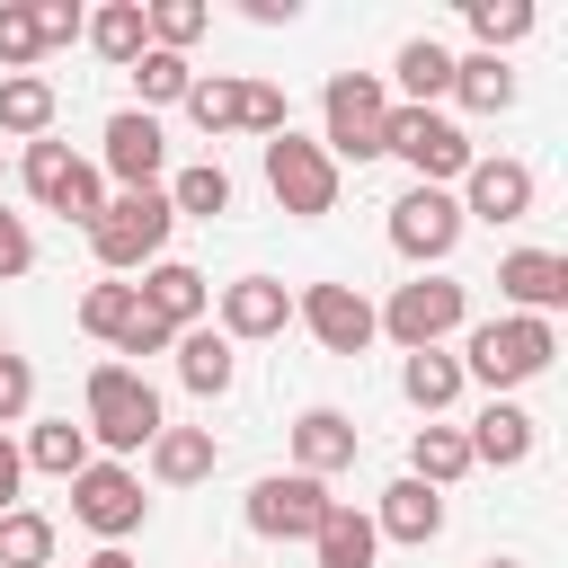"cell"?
<instances>
[{
  "label": "cell",
  "mask_w": 568,
  "mask_h": 568,
  "mask_svg": "<svg viewBox=\"0 0 568 568\" xmlns=\"http://www.w3.org/2000/svg\"><path fill=\"white\" fill-rule=\"evenodd\" d=\"M550 355H559V328H550V320H524V311L462 328V382H479L488 399H506V390H524L532 373H550Z\"/></svg>",
  "instance_id": "cell-1"
},
{
  "label": "cell",
  "mask_w": 568,
  "mask_h": 568,
  "mask_svg": "<svg viewBox=\"0 0 568 568\" xmlns=\"http://www.w3.org/2000/svg\"><path fill=\"white\" fill-rule=\"evenodd\" d=\"M80 426H89V444H106V462H124V453H151V435L169 426V408H160V390L142 382V364H89V408H80Z\"/></svg>",
  "instance_id": "cell-2"
},
{
  "label": "cell",
  "mask_w": 568,
  "mask_h": 568,
  "mask_svg": "<svg viewBox=\"0 0 568 568\" xmlns=\"http://www.w3.org/2000/svg\"><path fill=\"white\" fill-rule=\"evenodd\" d=\"M382 124H390V89L373 80V71H328V89H320V151L346 169H364V160H382Z\"/></svg>",
  "instance_id": "cell-3"
},
{
  "label": "cell",
  "mask_w": 568,
  "mask_h": 568,
  "mask_svg": "<svg viewBox=\"0 0 568 568\" xmlns=\"http://www.w3.org/2000/svg\"><path fill=\"white\" fill-rule=\"evenodd\" d=\"M169 231H178L169 195H160V186H142V195H106V213L89 222V248H98V266H106V275H142V266H160V257H169Z\"/></svg>",
  "instance_id": "cell-4"
},
{
  "label": "cell",
  "mask_w": 568,
  "mask_h": 568,
  "mask_svg": "<svg viewBox=\"0 0 568 568\" xmlns=\"http://www.w3.org/2000/svg\"><path fill=\"white\" fill-rule=\"evenodd\" d=\"M382 151H390V160H408V186H462V169L479 160V151H470V133H462L444 106H390Z\"/></svg>",
  "instance_id": "cell-5"
},
{
  "label": "cell",
  "mask_w": 568,
  "mask_h": 568,
  "mask_svg": "<svg viewBox=\"0 0 568 568\" xmlns=\"http://www.w3.org/2000/svg\"><path fill=\"white\" fill-rule=\"evenodd\" d=\"M18 178H27V195H36L44 213H62V222H80V231L106 213V178H98V169H89L71 142H53V133H44V142H27Z\"/></svg>",
  "instance_id": "cell-6"
},
{
  "label": "cell",
  "mask_w": 568,
  "mask_h": 568,
  "mask_svg": "<svg viewBox=\"0 0 568 568\" xmlns=\"http://www.w3.org/2000/svg\"><path fill=\"white\" fill-rule=\"evenodd\" d=\"M373 328L390 337V346H444L453 328H470V293L453 284V275H417V284H399L382 311H373Z\"/></svg>",
  "instance_id": "cell-7"
},
{
  "label": "cell",
  "mask_w": 568,
  "mask_h": 568,
  "mask_svg": "<svg viewBox=\"0 0 568 568\" xmlns=\"http://www.w3.org/2000/svg\"><path fill=\"white\" fill-rule=\"evenodd\" d=\"M186 124H195V133H266V142H275L293 115H284V89H275V80H222V71H213V80L186 89Z\"/></svg>",
  "instance_id": "cell-8"
},
{
  "label": "cell",
  "mask_w": 568,
  "mask_h": 568,
  "mask_svg": "<svg viewBox=\"0 0 568 568\" xmlns=\"http://www.w3.org/2000/svg\"><path fill=\"white\" fill-rule=\"evenodd\" d=\"M266 186H275V204L293 213V222H320V213H337V160L311 142V133H275L266 142Z\"/></svg>",
  "instance_id": "cell-9"
},
{
  "label": "cell",
  "mask_w": 568,
  "mask_h": 568,
  "mask_svg": "<svg viewBox=\"0 0 568 568\" xmlns=\"http://www.w3.org/2000/svg\"><path fill=\"white\" fill-rule=\"evenodd\" d=\"M71 515L106 541V550H124L133 532H142V515H151V497H142V470L133 462H89L80 479H71Z\"/></svg>",
  "instance_id": "cell-10"
},
{
  "label": "cell",
  "mask_w": 568,
  "mask_h": 568,
  "mask_svg": "<svg viewBox=\"0 0 568 568\" xmlns=\"http://www.w3.org/2000/svg\"><path fill=\"white\" fill-rule=\"evenodd\" d=\"M453 240H462V204H453V186H408L399 204H390V248L408 257V266H444L453 257Z\"/></svg>",
  "instance_id": "cell-11"
},
{
  "label": "cell",
  "mask_w": 568,
  "mask_h": 568,
  "mask_svg": "<svg viewBox=\"0 0 568 568\" xmlns=\"http://www.w3.org/2000/svg\"><path fill=\"white\" fill-rule=\"evenodd\" d=\"M328 506H337V497H328V479H302V470H266V479L248 488V532H266V541H311Z\"/></svg>",
  "instance_id": "cell-12"
},
{
  "label": "cell",
  "mask_w": 568,
  "mask_h": 568,
  "mask_svg": "<svg viewBox=\"0 0 568 568\" xmlns=\"http://www.w3.org/2000/svg\"><path fill=\"white\" fill-rule=\"evenodd\" d=\"M213 328H222L231 346H257V337H284V328H293V293H284L275 275H231V284L213 293Z\"/></svg>",
  "instance_id": "cell-13"
},
{
  "label": "cell",
  "mask_w": 568,
  "mask_h": 568,
  "mask_svg": "<svg viewBox=\"0 0 568 568\" xmlns=\"http://www.w3.org/2000/svg\"><path fill=\"white\" fill-rule=\"evenodd\" d=\"M293 320H302L328 355H364V346L382 337V328H373V302H364L355 284H302V293H293Z\"/></svg>",
  "instance_id": "cell-14"
},
{
  "label": "cell",
  "mask_w": 568,
  "mask_h": 568,
  "mask_svg": "<svg viewBox=\"0 0 568 568\" xmlns=\"http://www.w3.org/2000/svg\"><path fill=\"white\" fill-rule=\"evenodd\" d=\"M98 178H115L124 195L160 186V178H169V133H160V115H142V106L106 115V169H98Z\"/></svg>",
  "instance_id": "cell-15"
},
{
  "label": "cell",
  "mask_w": 568,
  "mask_h": 568,
  "mask_svg": "<svg viewBox=\"0 0 568 568\" xmlns=\"http://www.w3.org/2000/svg\"><path fill=\"white\" fill-rule=\"evenodd\" d=\"M497 293H506L524 320H559V311H568V257H559V248H506V257H497Z\"/></svg>",
  "instance_id": "cell-16"
},
{
  "label": "cell",
  "mask_w": 568,
  "mask_h": 568,
  "mask_svg": "<svg viewBox=\"0 0 568 568\" xmlns=\"http://www.w3.org/2000/svg\"><path fill=\"white\" fill-rule=\"evenodd\" d=\"M453 204H462V222H524L532 213V169L524 160H470Z\"/></svg>",
  "instance_id": "cell-17"
},
{
  "label": "cell",
  "mask_w": 568,
  "mask_h": 568,
  "mask_svg": "<svg viewBox=\"0 0 568 568\" xmlns=\"http://www.w3.org/2000/svg\"><path fill=\"white\" fill-rule=\"evenodd\" d=\"M133 302H142L160 328H204V311H213V284H204L186 257H160V266H142Z\"/></svg>",
  "instance_id": "cell-18"
},
{
  "label": "cell",
  "mask_w": 568,
  "mask_h": 568,
  "mask_svg": "<svg viewBox=\"0 0 568 568\" xmlns=\"http://www.w3.org/2000/svg\"><path fill=\"white\" fill-rule=\"evenodd\" d=\"M462 444H470V470H479V462H488V470H515V462H532L541 417H532V408H515V399H488V408L462 426Z\"/></svg>",
  "instance_id": "cell-19"
},
{
  "label": "cell",
  "mask_w": 568,
  "mask_h": 568,
  "mask_svg": "<svg viewBox=\"0 0 568 568\" xmlns=\"http://www.w3.org/2000/svg\"><path fill=\"white\" fill-rule=\"evenodd\" d=\"M355 453H364V435H355L346 408H302V417H293V470H302V479L355 470Z\"/></svg>",
  "instance_id": "cell-20"
},
{
  "label": "cell",
  "mask_w": 568,
  "mask_h": 568,
  "mask_svg": "<svg viewBox=\"0 0 568 568\" xmlns=\"http://www.w3.org/2000/svg\"><path fill=\"white\" fill-rule=\"evenodd\" d=\"M373 532H382V541L426 550V541L444 532V497H435L426 479H390V488H382V506H373Z\"/></svg>",
  "instance_id": "cell-21"
},
{
  "label": "cell",
  "mask_w": 568,
  "mask_h": 568,
  "mask_svg": "<svg viewBox=\"0 0 568 568\" xmlns=\"http://www.w3.org/2000/svg\"><path fill=\"white\" fill-rule=\"evenodd\" d=\"M169 355H178V382H186L195 399H222V390L240 382V346H231L222 328H178Z\"/></svg>",
  "instance_id": "cell-22"
},
{
  "label": "cell",
  "mask_w": 568,
  "mask_h": 568,
  "mask_svg": "<svg viewBox=\"0 0 568 568\" xmlns=\"http://www.w3.org/2000/svg\"><path fill=\"white\" fill-rule=\"evenodd\" d=\"M213 462H222L213 426H160L151 435V479L160 488H195V479H213Z\"/></svg>",
  "instance_id": "cell-23"
},
{
  "label": "cell",
  "mask_w": 568,
  "mask_h": 568,
  "mask_svg": "<svg viewBox=\"0 0 568 568\" xmlns=\"http://www.w3.org/2000/svg\"><path fill=\"white\" fill-rule=\"evenodd\" d=\"M18 453H27V470H44V479H80V470L98 462V444H89V426H71V417H36Z\"/></svg>",
  "instance_id": "cell-24"
},
{
  "label": "cell",
  "mask_w": 568,
  "mask_h": 568,
  "mask_svg": "<svg viewBox=\"0 0 568 568\" xmlns=\"http://www.w3.org/2000/svg\"><path fill=\"white\" fill-rule=\"evenodd\" d=\"M311 559H320V568H373V559H382V532H373V515H355V506H328V515H320V532H311Z\"/></svg>",
  "instance_id": "cell-25"
},
{
  "label": "cell",
  "mask_w": 568,
  "mask_h": 568,
  "mask_svg": "<svg viewBox=\"0 0 568 568\" xmlns=\"http://www.w3.org/2000/svg\"><path fill=\"white\" fill-rule=\"evenodd\" d=\"M390 80H399V106H435V98H453V53L435 36H408L399 62H390Z\"/></svg>",
  "instance_id": "cell-26"
},
{
  "label": "cell",
  "mask_w": 568,
  "mask_h": 568,
  "mask_svg": "<svg viewBox=\"0 0 568 568\" xmlns=\"http://www.w3.org/2000/svg\"><path fill=\"white\" fill-rule=\"evenodd\" d=\"M399 390H408V408H417V417H444V408L462 399V355H444V346H417V355L399 364Z\"/></svg>",
  "instance_id": "cell-27"
},
{
  "label": "cell",
  "mask_w": 568,
  "mask_h": 568,
  "mask_svg": "<svg viewBox=\"0 0 568 568\" xmlns=\"http://www.w3.org/2000/svg\"><path fill=\"white\" fill-rule=\"evenodd\" d=\"M453 98H462L470 115H506V106H515L506 53H453Z\"/></svg>",
  "instance_id": "cell-28"
},
{
  "label": "cell",
  "mask_w": 568,
  "mask_h": 568,
  "mask_svg": "<svg viewBox=\"0 0 568 568\" xmlns=\"http://www.w3.org/2000/svg\"><path fill=\"white\" fill-rule=\"evenodd\" d=\"M408 479H426L435 497H444L453 479H470V444H462V426H417V435H408Z\"/></svg>",
  "instance_id": "cell-29"
},
{
  "label": "cell",
  "mask_w": 568,
  "mask_h": 568,
  "mask_svg": "<svg viewBox=\"0 0 568 568\" xmlns=\"http://www.w3.org/2000/svg\"><path fill=\"white\" fill-rule=\"evenodd\" d=\"M160 195H169L178 222H213V213H231V169H222V160H195V169H178Z\"/></svg>",
  "instance_id": "cell-30"
},
{
  "label": "cell",
  "mask_w": 568,
  "mask_h": 568,
  "mask_svg": "<svg viewBox=\"0 0 568 568\" xmlns=\"http://www.w3.org/2000/svg\"><path fill=\"white\" fill-rule=\"evenodd\" d=\"M0 133H18V142H44L53 133V80L44 71L0 80Z\"/></svg>",
  "instance_id": "cell-31"
},
{
  "label": "cell",
  "mask_w": 568,
  "mask_h": 568,
  "mask_svg": "<svg viewBox=\"0 0 568 568\" xmlns=\"http://www.w3.org/2000/svg\"><path fill=\"white\" fill-rule=\"evenodd\" d=\"M89 44H98L115 71H133V62H142V44H151L142 0H106V9H89Z\"/></svg>",
  "instance_id": "cell-32"
},
{
  "label": "cell",
  "mask_w": 568,
  "mask_h": 568,
  "mask_svg": "<svg viewBox=\"0 0 568 568\" xmlns=\"http://www.w3.org/2000/svg\"><path fill=\"white\" fill-rule=\"evenodd\" d=\"M133 89H142V115H151V106H186V89H195V62H186V53H160V44H142V62H133Z\"/></svg>",
  "instance_id": "cell-33"
},
{
  "label": "cell",
  "mask_w": 568,
  "mask_h": 568,
  "mask_svg": "<svg viewBox=\"0 0 568 568\" xmlns=\"http://www.w3.org/2000/svg\"><path fill=\"white\" fill-rule=\"evenodd\" d=\"M0 568H53V524L36 506H9L0 515Z\"/></svg>",
  "instance_id": "cell-34"
},
{
  "label": "cell",
  "mask_w": 568,
  "mask_h": 568,
  "mask_svg": "<svg viewBox=\"0 0 568 568\" xmlns=\"http://www.w3.org/2000/svg\"><path fill=\"white\" fill-rule=\"evenodd\" d=\"M142 27H151L160 53H186V44L213 27V9H204V0H142Z\"/></svg>",
  "instance_id": "cell-35"
},
{
  "label": "cell",
  "mask_w": 568,
  "mask_h": 568,
  "mask_svg": "<svg viewBox=\"0 0 568 568\" xmlns=\"http://www.w3.org/2000/svg\"><path fill=\"white\" fill-rule=\"evenodd\" d=\"M462 18H470V36H479V53H506V44L532 36V0H470Z\"/></svg>",
  "instance_id": "cell-36"
},
{
  "label": "cell",
  "mask_w": 568,
  "mask_h": 568,
  "mask_svg": "<svg viewBox=\"0 0 568 568\" xmlns=\"http://www.w3.org/2000/svg\"><path fill=\"white\" fill-rule=\"evenodd\" d=\"M44 62V36H36V0H0V80L36 71Z\"/></svg>",
  "instance_id": "cell-37"
},
{
  "label": "cell",
  "mask_w": 568,
  "mask_h": 568,
  "mask_svg": "<svg viewBox=\"0 0 568 568\" xmlns=\"http://www.w3.org/2000/svg\"><path fill=\"white\" fill-rule=\"evenodd\" d=\"M124 320H133V284H89V293H80V328H89V337L115 346Z\"/></svg>",
  "instance_id": "cell-38"
},
{
  "label": "cell",
  "mask_w": 568,
  "mask_h": 568,
  "mask_svg": "<svg viewBox=\"0 0 568 568\" xmlns=\"http://www.w3.org/2000/svg\"><path fill=\"white\" fill-rule=\"evenodd\" d=\"M27 408H36V364L0 346V435H9V426H18Z\"/></svg>",
  "instance_id": "cell-39"
},
{
  "label": "cell",
  "mask_w": 568,
  "mask_h": 568,
  "mask_svg": "<svg viewBox=\"0 0 568 568\" xmlns=\"http://www.w3.org/2000/svg\"><path fill=\"white\" fill-rule=\"evenodd\" d=\"M36 36H44V53L53 44H80L89 36V9L80 0H36Z\"/></svg>",
  "instance_id": "cell-40"
},
{
  "label": "cell",
  "mask_w": 568,
  "mask_h": 568,
  "mask_svg": "<svg viewBox=\"0 0 568 568\" xmlns=\"http://www.w3.org/2000/svg\"><path fill=\"white\" fill-rule=\"evenodd\" d=\"M169 346H178V328H160V320L133 302V320L115 328V355H169Z\"/></svg>",
  "instance_id": "cell-41"
},
{
  "label": "cell",
  "mask_w": 568,
  "mask_h": 568,
  "mask_svg": "<svg viewBox=\"0 0 568 568\" xmlns=\"http://www.w3.org/2000/svg\"><path fill=\"white\" fill-rule=\"evenodd\" d=\"M36 266V231H27V213H0V284H18Z\"/></svg>",
  "instance_id": "cell-42"
},
{
  "label": "cell",
  "mask_w": 568,
  "mask_h": 568,
  "mask_svg": "<svg viewBox=\"0 0 568 568\" xmlns=\"http://www.w3.org/2000/svg\"><path fill=\"white\" fill-rule=\"evenodd\" d=\"M18 488H27V453H18L9 435H0V515L18 506Z\"/></svg>",
  "instance_id": "cell-43"
},
{
  "label": "cell",
  "mask_w": 568,
  "mask_h": 568,
  "mask_svg": "<svg viewBox=\"0 0 568 568\" xmlns=\"http://www.w3.org/2000/svg\"><path fill=\"white\" fill-rule=\"evenodd\" d=\"M80 568H133V559H124V550H106V541H98V550H89V559H80Z\"/></svg>",
  "instance_id": "cell-44"
},
{
  "label": "cell",
  "mask_w": 568,
  "mask_h": 568,
  "mask_svg": "<svg viewBox=\"0 0 568 568\" xmlns=\"http://www.w3.org/2000/svg\"><path fill=\"white\" fill-rule=\"evenodd\" d=\"M488 568H524V559H488Z\"/></svg>",
  "instance_id": "cell-45"
}]
</instances>
